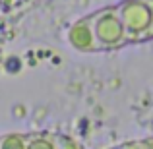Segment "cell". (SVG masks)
<instances>
[{
  "instance_id": "1",
  "label": "cell",
  "mask_w": 153,
  "mask_h": 149,
  "mask_svg": "<svg viewBox=\"0 0 153 149\" xmlns=\"http://www.w3.org/2000/svg\"><path fill=\"white\" fill-rule=\"evenodd\" d=\"M66 37L68 43L79 52H111L128 47L114 4L99 8L74 21Z\"/></svg>"
},
{
  "instance_id": "5",
  "label": "cell",
  "mask_w": 153,
  "mask_h": 149,
  "mask_svg": "<svg viewBox=\"0 0 153 149\" xmlns=\"http://www.w3.org/2000/svg\"><path fill=\"white\" fill-rule=\"evenodd\" d=\"M114 149H146V147H143V139H134V142H126V143H120V145H114Z\"/></svg>"
},
{
  "instance_id": "4",
  "label": "cell",
  "mask_w": 153,
  "mask_h": 149,
  "mask_svg": "<svg viewBox=\"0 0 153 149\" xmlns=\"http://www.w3.org/2000/svg\"><path fill=\"white\" fill-rule=\"evenodd\" d=\"M0 149H25V134H2Z\"/></svg>"
},
{
  "instance_id": "6",
  "label": "cell",
  "mask_w": 153,
  "mask_h": 149,
  "mask_svg": "<svg viewBox=\"0 0 153 149\" xmlns=\"http://www.w3.org/2000/svg\"><path fill=\"white\" fill-rule=\"evenodd\" d=\"M143 147H146V149H153V136L143 139Z\"/></svg>"
},
{
  "instance_id": "2",
  "label": "cell",
  "mask_w": 153,
  "mask_h": 149,
  "mask_svg": "<svg viewBox=\"0 0 153 149\" xmlns=\"http://www.w3.org/2000/svg\"><path fill=\"white\" fill-rule=\"evenodd\" d=\"M128 45L153 41V0H120L114 4Z\"/></svg>"
},
{
  "instance_id": "3",
  "label": "cell",
  "mask_w": 153,
  "mask_h": 149,
  "mask_svg": "<svg viewBox=\"0 0 153 149\" xmlns=\"http://www.w3.org/2000/svg\"><path fill=\"white\" fill-rule=\"evenodd\" d=\"M25 149H79L78 142L58 132H31L25 134Z\"/></svg>"
}]
</instances>
